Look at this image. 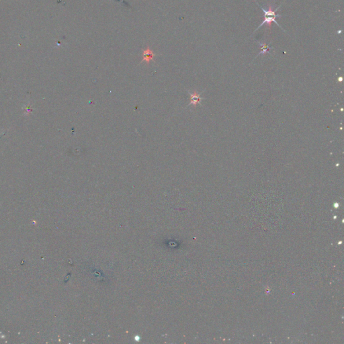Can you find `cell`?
<instances>
[{"label":"cell","instance_id":"1","mask_svg":"<svg viewBox=\"0 0 344 344\" xmlns=\"http://www.w3.org/2000/svg\"><path fill=\"white\" fill-rule=\"evenodd\" d=\"M188 93H189L190 95V102L188 105V106H190L191 104H192L193 106H196L198 104H201V101H202V100L203 99L202 97H201V95H200L201 93L199 94L196 91H194V93H192V92H190V91H188Z\"/></svg>","mask_w":344,"mask_h":344},{"label":"cell","instance_id":"2","mask_svg":"<svg viewBox=\"0 0 344 344\" xmlns=\"http://www.w3.org/2000/svg\"><path fill=\"white\" fill-rule=\"evenodd\" d=\"M264 17H265V20H263V22L261 24L259 25V26L255 31L258 30V29H259L260 27H262V25H263L264 24H267L268 25V26H269L270 27V26H271V23H272V22H274L277 25H278V26H279L280 27V24H278V23H277V22L276 21V18H278V17H281V16H280V15H277V16H264ZM280 28H281V27H280ZM282 30H283V29H282Z\"/></svg>","mask_w":344,"mask_h":344},{"label":"cell","instance_id":"3","mask_svg":"<svg viewBox=\"0 0 344 344\" xmlns=\"http://www.w3.org/2000/svg\"><path fill=\"white\" fill-rule=\"evenodd\" d=\"M154 56L155 54H153L152 51H151L150 49L148 47L143 51V58H142V62L146 61L147 63H149V62L153 60Z\"/></svg>","mask_w":344,"mask_h":344},{"label":"cell","instance_id":"4","mask_svg":"<svg viewBox=\"0 0 344 344\" xmlns=\"http://www.w3.org/2000/svg\"><path fill=\"white\" fill-rule=\"evenodd\" d=\"M259 7H261V9L263 10V12H264V14H264V16H277L276 14V12L280 8V7H277L275 10H272V6H270L269 7V9H268V10L263 9V8L260 6H259Z\"/></svg>","mask_w":344,"mask_h":344},{"label":"cell","instance_id":"5","mask_svg":"<svg viewBox=\"0 0 344 344\" xmlns=\"http://www.w3.org/2000/svg\"><path fill=\"white\" fill-rule=\"evenodd\" d=\"M258 43L262 46V48H261L262 51L260 52V53L258 54L257 57H258L259 55H260V54H265L266 53H268V51H269V49H270L272 48V47H270L269 46H267V45L266 44H263V43Z\"/></svg>","mask_w":344,"mask_h":344}]
</instances>
